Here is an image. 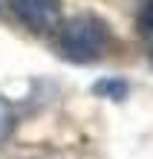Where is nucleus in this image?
<instances>
[{
  "mask_svg": "<svg viewBox=\"0 0 153 159\" xmlns=\"http://www.w3.org/2000/svg\"><path fill=\"white\" fill-rule=\"evenodd\" d=\"M92 93L98 98H110V101H121L127 96V81L121 78H98L92 84Z\"/></svg>",
  "mask_w": 153,
  "mask_h": 159,
  "instance_id": "7ed1b4c3",
  "label": "nucleus"
},
{
  "mask_svg": "<svg viewBox=\"0 0 153 159\" xmlns=\"http://www.w3.org/2000/svg\"><path fill=\"white\" fill-rule=\"evenodd\" d=\"M12 127H15V113H12V104L0 96V142L12 133Z\"/></svg>",
  "mask_w": 153,
  "mask_h": 159,
  "instance_id": "39448f33",
  "label": "nucleus"
},
{
  "mask_svg": "<svg viewBox=\"0 0 153 159\" xmlns=\"http://www.w3.org/2000/svg\"><path fill=\"white\" fill-rule=\"evenodd\" d=\"M139 35L147 46V58L153 64V0H145L142 6V15H139Z\"/></svg>",
  "mask_w": 153,
  "mask_h": 159,
  "instance_id": "20e7f679",
  "label": "nucleus"
},
{
  "mask_svg": "<svg viewBox=\"0 0 153 159\" xmlns=\"http://www.w3.org/2000/svg\"><path fill=\"white\" fill-rule=\"evenodd\" d=\"M113 32L104 17L78 12L55 29V52L70 64H95L110 52Z\"/></svg>",
  "mask_w": 153,
  "mask_h": 159,
  "instance_id": "f257e3e1",
  "label": "nucleus"
},
{
  "mask_svg": "<svg viewBox=\"0 0 153 159\" xmlns=\"http://www.w3.org/2000/svg\"><path fill=\"white\" fill-rule=\"evenodd\" d=\"M9 9L17 23L35 35L55 32L61 26V0H9Z\"/></svg>",
  "mask_w": 153,
  "mask_h": 159,
  "instance_id": "f03ea898",
  "label": "nucleus"
}]
</instances>
